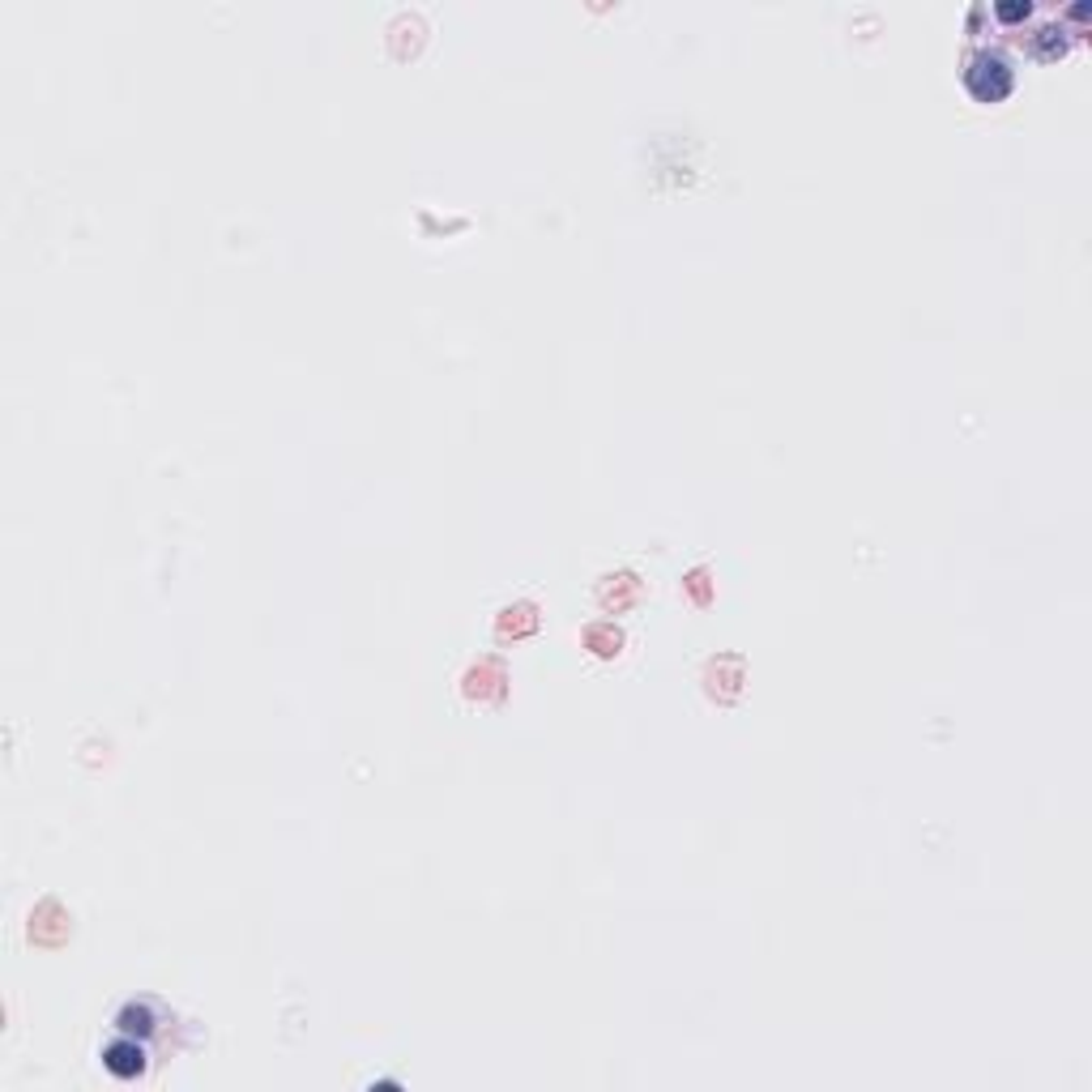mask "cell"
Masks as SVG:
<instances>
[{"mask_svg":"<svg viewBox=\"0 0 1092 1092\" xmlns=\"http://www.w3.org/2000/svg\"><path fill=\"white\" fill-rule=\"evenodd\" d=\"M103 1063L107 1071H116L120 1080H133L146 1071V1050H141L137 1042H116V1046H107L103 1050Z\"/></svg>","mask_w":1092,"mask_h":1092,"instance_id":"6da1fadb","label":"cell"}]
</instances>
